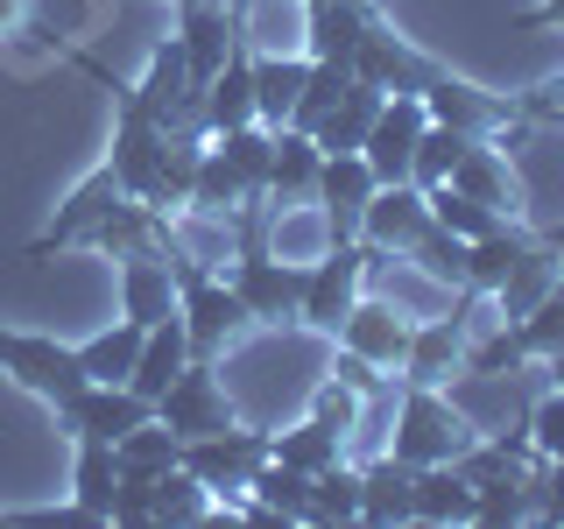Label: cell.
<instances>
[{
  "mask_svg": "<svg viewBox=\"0 0 564 529\" xmlns=\"http://www.w3.org/2000/svg\"><path fill=\"white\" fill-rule=\"evenodd\" d=\"M219 155L240 170L247 191H269V163H275V128H261V120H247V128H226L219 134Z\"/></svg>",
  "mask_w": 564,
  "mask_h": 529,
  "instance_id": "d6a6232c",
  "label": "cell"
},
{
  "mask_svg": "<svg viewBox=\"0 0 564 529\" xmlns=\"http://www.w3.org/2000/svg\"><path fill=\"white\" fill-rule=\"evenodd\" d=\"M352 85V64H311V78H304V93H296V106H290V128H317V120L339 106V93Z\"/></svg>",
  "mask_w": 564,
  "mask_h": 529,
  "instance_id": "60d3db41",
  "label": "cell"
},
{
  "mask_svg": "<svg viewBox=\"0 0 564 529\" xmlns=\"http://www.w3.org/2000/svg\"><path fill=\"white\" fill-rule=\"evenodd\" d=\"M381 106H388L381 85L352 78L346 93H339V106H332V114L311 128V141H317L325 155H360V141H367V128H375V114H381Z\"/></svg>",
  "mask_w": 564,
  "mask_h": 529,
  "instance_id": "2e32d148",
  "label": "cell"
},
{
  "mask_svg": "<svg viewBox=\"0 0 564 529\" xmlns=\"http://www.w3.org/2000/svg\"><path fill=\"white\" fill-rule=\"evenodd\" d=\"M120 198H128V191L113 184V170L93 176V184H85L78 198H70V212L57 219V234H50V240H57V247H64V240H93V234H99V219H106V212H113Z\"/></svg>",
  "mask_w": 564,
  "mask_h": 529,
  "instance_id": "d590c367",
  "label": "cell"
},
{
  "mask_svg": "<svg viewBox=\"0 0 564 529\" xmlns=\"http://www.w3.org/2000/svg\"><path fill=\"white\" fill-rule=\"evenodd\" d=\"M141 114H149L155 120V128H176V120H191V114H198V78H191V64H184V50H155V64H149V85H141Z\"/></svg>",
  "mask_w": 564,
  "mask_h": 529,
  "instance_id": "4fadbf2b",
  "label": "cell"
},
{
  "mask_svg": "<svg viewBox=\"0 0 564 529\" xmlns=\"http://www.w3.org/2000/svg\"><path fill=\"white\" fill-rule=\"evenodd\" d=\"M529 445H536L543 458H564V388L529 410Z\"/></svg>",
  "mask_w": 564,
  "mask_h": 529,
  "instance_id": "7dc6e473",
  "label": "cell"
},
{
  "mask_svg": "<svg viewBox=\"0 0 564 529\" xmlns=\"http://www.w3.org/2000/svg\"><path fill=\"white\" fill-rule=\"evenodd\" d=\"M311 481L317 473H304V466H290V458H261V473H254V501L269 508V516H282V522H304L311 516Z\"/></svg>",
  "mask_w": 564,
  "mask_h": 529,
  "instance_id": "83f0119b",
  "label": "cell"
},
{
  "mask_svg": "<svg viewBox=\"0 0 564 529\" xmlns=\"http://www.w3.org/2000/svg\"><path fill=\"white\" fill-rule=\"evenodd\" d=\"M176 317H184V339H191V360H205V353H219L234 332L247 325V304L234 296V282L219 276H184L176 282Z\"/></svg>",
  "mask_w": 564,
  "mask_h": 529,
  "instance_id": "7a4b0ae2",
  "label": "cell"
},
{
  "mask_svg": "<svg viewBox=\"0 0 564 529\" xmlns=\"http://www.w3.org/2000/svg\"><path fill=\"white\" fill-rule=\"evenodd\" d=\"M375 170H367V155H325V170H317V198L339 226H360L367 198H375Z\"/></svg>",
  "mask_w": 564,
  "mask_h": 529,
  "instance_id": "d4e9b609",
  "label": "cell"
},
{
  "mask_svg": "<svg viewBox=\"0 0 564 529\" xmlns=\"http://www.w3.org/2000/svg\"><path fill=\"white\" fill-rule=\"evenodd\" d=\"M431 128V114H423V93H388V106L375 114V128H367L360 155L367 170H375V184H410V163H416V134Z\"/></svg>",
  "mask_w": 564,
  "mask_h": 529,
  "instance_id": "277c9868",
  "label": "cell"
},
{
  "mask_svg": "<svg viewBox=\"0 0 564 529\" xmlns=\"http://www.w3.org/2000/svg\"><path fill=\"white\" fill-rule=\"evenodd\" d=\"M352 78L381 85V93H423V85H431V71H423L402 43H388V35L367 29V35H360V50H352Z\"/></svg>",
  "mask_w": 564,
  "mask_h": 529,
  "instance_id": "cb8c5ba5",
  "label": "cell"
},
{
  "mask_svg": "<svg viewBox=\"0 0 564 529\" xmlns=\"http://www.w3.org/2000/svg\"><path fill=\"white\" fill-rule=\"evenodd\" d=\"M452 184L466 191V198H480L487 212H501L508 198H516V184H508V163H501V155H487L480 141H473V149H466V163L452 170Z\"/></svg>",
  "mask_w": 564,
  "mask_h": 529,
  "instance_id": "ab89813d",
  "label": "cell"
},
{
  "mask_svg": "<svg viewBox=\"0 0 564 529\" xmlns=\"http://www.w3.org/2000/svg\"><path fill=\"white\" fill-rule=\"evenodd\" d=\"M0 367H8L29 396L57 402V410L85 388V360H78V353H70V346H50V339H22V332H0Z\"/></svg>",
  "mask_w": 564,
  "mask_h": 529,
  "instance_id": "5b68a950",
  "label": "cell"
},
{
  "mask_svg": "<svg viewBox=\"0 0 564 529\" xmlns=\"http://www.w3.org/2000/svg\"><path fill=\"white\" fill-rule=\"evenodd\" d=\"M304 78H311V57H296V50L254 57V120L261 128H290V106L304 93Z\"/></svg>",
  "mask_w": 564,
  "mask_h": 529,
  "instance_id": "e0dca14e",
  "label": "cell"
},
{
  "mask_svg": "<svg viewBox=\"0 0 564 529\" xmlns=\"http://www.w3.org/2000/svg\"><path fill=\"white\" fill-rule=\"evenodd\" d=\"M466 149H473V134H458V128H423L416 134V163H410V184L416 191H437V184H452V170L466 163Z\"/></svg>",
  "mask_w": 564,
  "mask_h": 529,
  "instance_id": "4dcf8cb0",
  "label": "cell"
},
{
  "mask_svg": "<svg viewBox=\"0 0 564 529\" xmlns=\"http://www.w3.org/2000/svg\"><path fill=\"white\" fill-rule=\"evenodd\" d=\"M416 255V269L431 276V282H452V290H466V240L445 234V226H423V240L410 247Z\"/></svg>",
  "mask_w": 564,
  "mask_h": 529,
  "instance_id": "7bdbcfd3",
  "label": "cell"
},
{
  "mask_svg": "<svg viewBox=\"0 0 564 529\" xmlns=\"http://www.w3.org/2000/svg\"><path fill=\"white\" fill-rule=\"evenodd\" d=\"M205 501H198V481H191L184 466L155 473V522H198Z\"/></svg>",
  "mask_w": 564,
  "mask_h": 529,
  "instance_id": "ee69618b",
  "label": "cell"
},
{
  "mask_svg": "<svg viewBox=\"0 0 564 529\" xmlns=\"http://www.w3.org/2000/svg\"><path fill=\"white\" fill-rule=\"evenodd\" d=\"M360 35H367L360 0H311L304 8V57L311 64H352Z\"/></svg>",
  "mask_w": 564,
  "mask_h": 529,
  "instance_id": "5bb4252c",
  "label": "cell"
},
{
  "mask_svg": "<svg viewBox=\"0 0 564 529\" xmlns=\"http://www.w3.org/2000/svg\"><path fill=\"white\" fill-rule=\"evenodd\" d=\"M261 458H269V445H261V438H247V431H212V438H191L176 466H184L198 487L247 494V487H254V473H261Z\"/></svg>",
  "mask_w": 564,
  "mask_h": 529,
  "instance_id": "52a82bcc",
  "label": "cell"
},
{
  "mask_svg": "<svg viewBox=\"0 0 564 529\" xmlns=\"http://www.w3.org/2000/svg\"><path fill=\"white\" fill-rule=\"evenodd\" d=\"M64 417H70V431H78L85 445H120V438H128L134 423H149L155 410L134 396L128 381H85L78 396L64 402Z\"/></svg>",
  "mask_w": 564,
  "mask_h": 529,
  "instance_id": "ba28073f",
  "label": "cell"
},
{
  "mask_svg": "<svg viewBox=\"0 0 564 529\" xmlns=\"http://www.w3.org/2000/svg\"><path fill=\"white\" fill-rule=\"evenodd\" d=\"M536 22H564V0H543V8H536Z\"/></svg>",
  "mask_w": 564,
  "mask_h": 529,
  "instance_id": "f907efd6",
  "label": "cell"
},
{
  "mask_svg": "<svg viewBox=\"0 0 564 529\" xmlns=\"http://www.w3.org/2000/svg\"><path fill=\"white\" fill-rule=\"evenodd\" d=\"M317 170H325V149L304 128H275V163H269V191L275 205L290 198H317Z\"/></svg>",
  "mask_w": 564,
  "mask_h": 529,
  "instance_id": "603a6c76",
  "label": "cell"
},
{
  "mask_svg": "<svg viewBox=\"0 0 564 529\" xmlns=\"http://www.w3.org/2000/svg\"><path fill=\"white\" fill-rule=\"evenodd\" d=\"M155 423H170L184 445H191V438H212V431H234V410H226L212 367H184V375L155 396Z\"/></svg>",
  "mask_w": 564,
  "mask_h": 529,
  "instance_id": "9c48e42d",
  "label": "cell"
},
{
  "mask_svg": "<svg viewBox=\"0 0 564 529\" xmlns=\"http://www.w3.org/2000/svg\"><path fill=\"white\" fill-rule=\"evenodd\" d=\"M70 487H78V508H85V516H113V487H120L113 445H85V452H78V473H70Z\"/></svg>",
  "mask_w": 564,
  "mask_h": 529,
  "instance_id": "e575fe53",
  "label": "cell"
},
{
  "mask_svg": "<svg viewBox=\"0 0 564 529\" xmlns=\"http://www.w3.org/2000/svg\"><path fill=\"white\" fill-rule=\"evenodd\" d=\"M360 269H367L360 247H332V255H317L304 269V304H296V317L317 325V332H339L346 311L360 304Z\"/></svg>",
  "mask_w": 564,
  "mask_h": 529,
  "instance_id": "8992f818",
  "label": "cell"
},
{
  "mask_svg": "<svg viewBox=\"0 0 564 529\" xmlns=\"http://www.w3.org/2000/svg\"><path fill=\"white\" fill-rule=\"evenodd\" d=\"M163 128H155L141 106H128V120H120V134H113V184L128 191V198L149 205L155 198V184H163Z\"/></svg>",
  "mask_w": 564,
  "mask_h": 529,
  "instance_id": "30bf717a",
  "label": "cell"
},
{
  "mask_svg": "<svg viewBox=\"0 0 564 529\" xmlns=\"http://www.w3.org/2000/svg\"><path fill=\"white\" fill-rule=\"evenodd\" d=\"M78 360H85V381H128L134 360H141V325L128 317L120 332H106V339L78 346Z\"/></svg>",
  "mask_w": 564,
  "mask_h": 529,
  "instance_id": "8d00e7d4",
  "label": "cell"
},
{
  "mask_svg": "<svg viewBox=\"0 0 564 529\" xmlns=\"http://www.w3.org/2000/svg\"><path fill=\"white\" fill-rule=\"evenodd\" d=\"M410 332H416V325H410L395 304H352L346 325H339V339L360 353V360H375L381 375H395L402 353H410Z\"/></svg>",
  "mask_w": 564,
  "mask_h": 529,
  "instance_id": "7c38bea8",
  "label": "cell"
},
{
  "mask_svg": "<svg viewBox=\"0 0 564 529\" xmlns=\"http://www.w3.org/2000/svg\"><path fill=\"white\" fill-rule=\"evenodd\" d=\"M226 282H234V296L247 304V325H282V317H296V304H304V269L282 261V255H261V247H247Z\"/></svg>",
  "mask_w": 564,
  "mask_h": 529,
  "instance_id": "3957f363",
  "label": "cell"
},
{
  "mask_svg": "<svg viewBox=\"0 0 564 529\" xmlns=\"http://www.w3.org/2000/svg\"><path fill=\"white\" fill-rule=\"evenodd\" d=\"M423 198H431V226H445V234H458V240H480L487 226H501V212L466 198L458 184H437V191H423Z\"/></svg>",
  "mask_w": 564,
  "mask_h": 529,
  "instance_id": "74e56055",
  "label": "cell"
},
{
  "mask_svg": "<svg viewBox=\"0 0 564 529\" xmlns=\"http://www.w3.org/2000/svg\"><path fill=\"white\" fill-rule=\"evenodd\" d=\"M176 50H184L191 78H198V93H205V78L234 57V22H226L212 0H184V35H176Z\"/></svg>",
  "mask_w": 564,
  "mask_h": 529,
  "instance_id": "d6986e66",
  "label": "cell"
},
{
  "mask_svg": "<svg viewBox=\"0 0 564 529\" xmlns=\"http://www.w3.org/2000/svg\"><path fill=\"white\" fill-rule=\"evenodd\" d=\"M466 445H473V431L458 423V410L437 388H410V396H402V431H395L402 466H452Z\"/></svg>",
  "mask_w": 564,
  "mask_h": 529,
  "instance_id": "6da1fadb",
  "label": "cell"
},
{
  "mask_svg": "<svg viewBox=\"0 0 564 529\" xmlns=\"http://www.w3.org/2000/svg\"><path fill=\"white\" fill-rule=\"evenodd\" d=\"M247 198H254V191L240 184V170L226 163L219 149H212L205 163H198V176H191V198H184V205L198 212V219H234V212H240Z\"/></svg>",
  "mask_w": 564,
  "mask_h": 529,
  "instance_id": "f1b7e54d",
  "label": "cell"
},
{
  "mask_svg": "<svg viewBox=\"0 0 564 529\" xmlns=\"http://www.w3.org/2000/svg\"><path fill=\"white\" fill-rule=\"evenodd\" d=\"M120 290H128V317L141 332L149 325H163V317H176V282H170V269L141 247V255H128V276H120Z\"/></svg>",
  "mask_w": 564,
  "mask_h": 529,
  "instance_id": "484cf974",
  "label": "cell"
},
{
  "mask_svg": "<svg viewBox=\"0 0 564 529\" xmlns=\"http://www.w3.org/2000/svg\"><path fill=\"white\" fill-rule=\"evenodd\" d=\"M360 410H367V402L352 396L346 381H325V388H317V402H311V417H317V423H332L339 438H352V431H360Z\"/></svg>",
  "mask_w": 564,
  "mask_h": 529,
  "instance_id": "bcb514c9",
  "label": "cell"
},
{
  "mask_svg": "<svg viewBox=\"0 0 564 529\" xmlns=\"http://www.w3.org/2000/svg\"><path fill=\"white\" fill-rule=\"evenodd\" d=\"M516 339H522V353H543V360L564 353V282H551V290L516 317Z\"/></svg>",
  "mask_w": 564,
  "mask_h": 529,
  "instance_id": "f35d334b",
  "label": "cell"
},
{
  "mask_svg": "<svg viewBox=\"0 0 564 529\" xmlns=\"http://www.w3.org/2000/svg\"><path fill=\"white\" fill-rule=\"evenodd\" d=\"M198 114H205V128H247L254 120V57H226L219 71L205 78V93H198Z\"/></svg>",
  "mask_w": 564,
  "mask_h": 529,
  "instance_id": "ffe728a7",
  "label": "cell"
},
{
  "mask_svg": "<svg viewBox=\"0 0 564 529\" xmlns=\"http://www.w3.org/2000/svg\"><path fill=\"white\" fill-rule=\"evenodd\" d=\"M191 367V339H184V317H163V325H149L141 332V360H134V375H128V388L141 402L155 410V396L176 381Z\"/></svg>",
  "mask_w": 564,
  "mask_h": 529,
  "instance_id": "9a60e30c",
  "label": "cell"
},
{
  "mask_svg": "<svg viewBox=\"0 0 564 529\" xmlns=\"http://www.w3.org/2000/svg\"><path fill=\"white\" fill-rule=\"evenodd\" d=\"M543 290H551V261H543L536 247H529V261H522V269H516V276L501 282V311H508V317H522V311L536 304Z\"/></svg>",
  "mask_w": 564,
  "mask_h": 529,
  "instance_id": "f6af8a7d",
  "label": "cell"
},
{
  "mask_svg": "<svg viewBox=\"0 0 564 529\" xmlns=\"http://www.w3.org/2000/svg\"><path fill=\"white\" fill-rule=\"evenodd\" d=\"M458 360H466V332H458V317H437V325H416L410 332L402 375H410V388H437Z\"/></svg>",
  "mask_w": 564,
  "mask_h": 529,
  "instance_id": "44dd1931",
  "label": "cell"
},
{
  "mask_svg": "<svg viewBox=\"0 0 564 529\" xmlns=\"http://www.w3.org/2000/svg\"><path fill=\"white\" fill-rule=\"evenodd\" d=\"M304 522H360V473L332 458V466L311 481V516Z\"/></svg>",
  "mask_w": 564,
  "mask_h": 529,
  "instance_id": "836d02e7",
  "label": "cell"
},
{
  "mask_svg": "<svg viewBox=\"0 0 564 529\" xmlns=\"http://www.w3.org/2000/svg\"><path fill=\"white\" fill-rule=\"evenodd\" d=\"M22 14H29V0H0V29H14Z\"/></svg>",
  "mask_w": 564,
  "mask_h": 529,
  "instance_id": "681fc988",
  "label": "cell"
},
{
  "mask_svg": "<svg viewBox=\"0 0 564 529\" xmlns=\"http://www.w3.org/2000/svg\"><path fill=\"white\" fill-rule=\"evenodd\" d=\"M522 261H529V240L516 234V226H487L480 240H466V290L501 296V282L516 276Z\"/></svg>",
  "mask_w": 564,
  "mask_h": 529,
  "instance_id": "7402d4cb",
  "label": "cell"
},
{
  "mask_svg": "<svg viewBox=\"0 0 564 529\" xmlns=\"http://www.w3.org/2000/svg\"><path fill=\"white\" fill-rule=\"evenodd\" d=\"M551 367H557V388H564V353H551Z\"/></svg>",
  "mask_w": 564,
  "mask_h": 529,
  "instance_id": "816d5d0a",
  "label": "cell"
},
{
  "mask_svg": "<svg viewBox=\"0 0 564 529\" xmlns=\"http://www.w3.org/2000/svg\"><path fill=\"white\" fill-rule=\"evenodd\" d=\"M360 522H416V466L395 452L360 473Z\"/></svg>",
  "mask_w": 564,
  "mask_h": 529,
  "instance_id": "ac0fdd59",
  "label": "cell"
},
{
  "mask_svg": "<svg viewBox=\"0 0 564 529\" xmlns=\"http://www.w3.org/2000/svg\"><path fill=\"white\" fill-rule=\"evenodd\" d=\"M423 226H431V198H423L416 184H381L375 198H367V212H360L367 247H416Z\"/></svg>",
  "mask_w": 564,
  "mask_h": 529,
  "instance_id": "8fae6325",
  "label": "cell"
},
{
  "mask_svg": "<svg viewBox=\"0 0 564 529\" xmlns=\"http://www.w3.org/2000/svg\"><path fill=\"white\" fill-rule=\"evenodd\" d=\"M423 114H431L437 128H458V134L494 128V106L473 93V85H452V78H431V85H423Z\"/></svg>",
  "mask_w": 564,
  "mask_h": 529,
  "instance_id": "f546056e",
  "label": "cell"
},
{
  "mask_svg": "<svg viewBox=\"0 0 564 529\" xmlns=\"http://www.w3.org/2000/svg\"><path fill=\"white\" fill-rule=\"evenodd\" d=\"M113 458H120V473H170L176 458H184V438L149 417V423H134V431L113 445Z\"/></svg>",
  "mask_w": 564,
  "mask_h": 529,
  "instance_id": "1f68e13d",
  "label": "cell"
},
{
  "mask_svg": "<svg viewBox=\"0 0 564 529\" xmlns=\"http://www.w3.org/2000/svg\"><path fill=\"white\" fill-rule=\"evenodd\" d=\"M466 360L480 367V375H494V367H516V360H522V339H516V332H494V339H487V346H473Z\"/></svg>",
  "mask_w": 564,
  "mask_h": 529,
  "instance_id": "c3c4849f",
  "label": "cell"
},
{
  "mask_svg": "<svg viewBox=\"0 0 564 529\" xmlns=\"http://www.w3.org/2000/svg\"><path fill=\"white\" fill-rule=\"evenodd\" d=\"M416 522H473V481L458 466H416Z\"/></svg>",
  "mask_w": 564,
  "mask_h": 529,
  "instance_id": "4316f807",
  "label": "cell"
},
{
  "mask_svg": "<svg viewBox=\"0 0 564 529\" xmlns=\"http://www.w3.org/2000/svg\"><path fill=\"white\" fill-rule=\"evenodd\" d=\"M339 445H346V438L332 431V423L311 417V423H296V431L275 438V458H290V466H304V473H325L332 458H339Z\"/></svg>",
  "mask_w": 564,
  "mask_h": 529,
  "instance_id": "b9f144b4",
  "label": "cell"
}]
</instances>
